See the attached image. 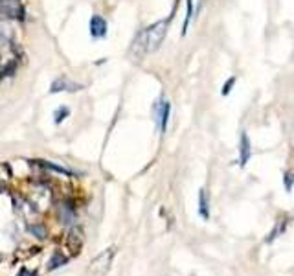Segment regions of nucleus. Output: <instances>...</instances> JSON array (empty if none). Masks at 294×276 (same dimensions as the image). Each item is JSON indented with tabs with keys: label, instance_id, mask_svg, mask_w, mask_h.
Here are the masks:
<instances>
[{
	"label": "nucleus",
	"instance_id": "12",
	"mask_svg": "<svg viewBox=\"0 0 294 276\" xmlns=\"http://www.w3.org/2000/svg\"><path fill=\"white\" fill-rule=\"evenodd\" d=\"M35 164L37 166L44 167V169H50V171H55V173H61V175H74L70 169H67V167L63 166H57V164H53V162H48V160H35Z\"/></svg>",
	"mask_w": 294,
	"mask_h": 276
},
{
	"label": "nucleus",
	"instance_id": "4",
	"mask_svg": "<svg viewBox=\"0 0 294 276\" xmlns=\"http://www.w3.org/2000/svg\"><path fill=\"white\" fill-rule=\"evenodd\" d=\"M65 243H67V249L72 252V254H79V251L83 249V243H85L83 230H81L79 226H72V228L68 230Z\"/></svg>",
	"mask_w": 294,
	"mask_h": 276
},
{
	"label": "nucleus",
	"instance_id": "19",
	"mask_svg": "<svg viewBox=\"0 0 294 276\" xmlns=\"http://www.w3.org/2000/svg\"><path fill=\"white\" fill-rule=\"evenodd\" d=\"M2 192H4V184L0 183V193H2Z\"/></svg>",
	"mask_w": 294,
	"mask_h": 276
},
{
	"label": "nucleus",
	"instance_id": "11",
	"mask_svg": "<svg viewBox=\"0 0 294 276\" xmlns=\"http://www.w3.org/2000/svg\"><path fill=\"white\" fill-rule=\"evenodd\" d=\"M199 216L202 219H210V202H208V195L204 188L199 192Z\"/></svg>",
	"mask_w": 294,
	"mask_h": 276
},
{
	"label": "nucleus",
	"instance_id": "2",
	"mask_svg": "<svg viewBox=\"0 0 294 276\" xmlns=\"http://www.w3.org/2000/svg\"><path fill=\"white\" fill-rule=\"evenodd\" d=\"M116 256V249L109 247L105 251L98 254L96 258L90 261V267H88V276H107L109 275L110 267H112V261Z\"/></svg>",
	"mask_w": 294,
	"mask_h": 276
},
{
	"label": "nucleus",
	"instance_id": "14",
	"mask_svg": "<svg viewBox=\"0 0 294 276\" xmlns=\"http://www.w3.org/2000/svg\"><path fill=\"white\" fill-rule=\"evenodd\" d=\"M30 232L35 236V238H41V239H44L46 238V226L42 225V223H37V225H32L30 226Z\"/></svg>",
	"mask_w": 294,
	"mask_h": 276
},
{
	"label": "nucleus",
	"instance_id": "7",
	"mask_svg": "<svg viewBox=\"0 0 294 276\" xmlns=\"http://www.w3.org/2000/svg\"><path fill=\"white\" fill-rule=\"evenodd\" d=\"M107 30H109L107 20L101 17V15H94V17L90 18V35H92L94 39L105 37V35H107Z\"/></svg>",
	"mask_w": 294,
	"mask_h": 276
},
{
	"label": "nucleus",
	"instance_id": "18",
	"mask_svg": "<svg viewBox=\"0 0 294 276\" xmlns=\"http://www.w3.org/2000/svg\"><path fill=\"white\" fill-rule=\"evenodd\" d=\"M18 276H35V273H30V271H26V269H20Z\"/></svg>",
	"mask_w": 294,
	"mask_h": 276
},
{
	"label": "nucleus",
	"instance_id": "3",
	"mask_svg": "<svg viewBox=\"0 0 294 276\" xmlns=\"http://www.w3.org/2000/svg\"><path fill=\"white\" fill-rule=\"evenodd\" d=\"M24 8L20 6L18 0H0V17L24 20Z\"/></svg>",
	"mask_w": 294,
	"mask_h": 276
},
{
	"label": "nucleus",
	"instance_id": "9",
	"mask_svg": "<svg viewBox=\"0 0 294 276\" xmlns=\"http://www.w3.org/2000/svg\"><path fill=\"white\" fill-rule=\"evenodd\" d=\"M239 164L241 166H246V162H248V159H250V153H252V149H250V140H248V136H246V133H241V142H239Z\"/></svg>",
	"mask_w": 294,
	"mask_h": 276
},
{
	"label": "nucleus",
	"instance_id": "6",
	"mask_svg": "<svg viewBox=\"0 0 294 276\" xmlns=\"http://www.w3.org/2000/svg\"><path fill=\"white\" fill-rule=\"evenodd\" d=\"M81 89H83V85L74 83V81H70V79H67V77H59V79H55V81L50 85L52 94H55V92H63V91L77 92V91H81Z\"/></svg>",
	"mask_w": 294,
	"mask_h": 276
},
{
	"label": "nucleus",
	"instance_id": "20",
	"mask_svg": "<svg viewBox=\"0 0 294 276\" xmlns=\"http://www.w3.org/2000/svg\"><path fill=\"white\" fill-rule=\"evenodd\" d=\"M0 261H2V256H0Z\"/></svg>",
	"mask_w": 294,
	"mask_h": 276
},
{
	"label": "nucleus",
	"instance_id": "5",
	"mask_svg": "<svg viewBox=\"0 0 294 276\" xmlns=\"http://www.w3.org/2000/svg\"><path fill=\"white\" fill-rule=\"evenodd\" d=\"M156 122H158L160 126V131L162 133H166V129H168V122H169V114H171V103L166 100H160L156 103Z\"/></svg>",
	"mask_w": 294,
	"mask_h": 276
},
{
	"label": "nucleus",
	"instance_id": "10",
	"mask_svg": "<svg viewBox=\"0 0 294 276\" xmlns=\"http://www.w3.org/2000/svg\"><path fill=\"white\" fill-rule=\"evenodd\" d=\"M68 263V256L67 254H63L61 251H55L53 254H52L50 261H48V271H55V269L63 267V265H67Z\"/></svg>",
	"mask_w": 294,
	"mask_h": 276
},
{
	"label": "nucleus",
	"instance_id": "15",
	"mask_svg": "<svg viewBox=\"0 0 294 276\" xmlns=\"http://www.w3.org/2000/svg\"><path fill=\"white\" fill-rule=\"evenodd\" d=\"M70 116V109L68 107H59L57 110H55V124H63L65 122V118Z\"/></svg>",
	"mask_w": 294,
	"mask_h": 276
},
{
	"label": "nucleus",
	"instance_id": "17",
	"mask_svg": "<svg viewBox=\"0 0 294 276\" xmlns=\"http://www.w3.org/2000/svg\"><path fill=\"white\" fill-rule=\"evenodd\" d=\"M293 183H294V173H285V188L291 190L293 188Z\"/></svg>",
	"mask_w": 294,
	"mask_h": 276
},
{
	"label": "nucleus",
	"instance_id": "16",
	"mask_svg": "<svg viewBox=\"0 0 294 276\" xmlns=\"http://www.w3.org/2000/svg\"><path fill=\"white\" fill-rule=\"evenodd\" d=\"M234 83H235V77H230L226 83H225V89H223V94H225V96H226V94H230V91H232Z\"/></svg>",
	"mask_w": 294,
	"mask_h": 276
},
{
	"label": "nucleus",
	"instance_id": "8",
	"mask_svg": "<svg viewBox=\"0 0 294 276\" xmlns=\"http://www.w3.org/2000/svg\"><path fill=\"white\" fill-rule=\"evenodd\" d=\"M57 212H59V221L61 223H74L76 221V210L72 206V202H61L57 206Z\"/></svg>",
	"mask_w": 294,
	"mask_h": 276
},
{
	"label": "nucleus",
	"instance_id": "13",
	"mask_svg": "<svg viewBox=\"0 0 294 276\" xmlns=\"http://www.w3.org/2000/svg\"><path fill=\"white\" fill-rule=\"evenodd\" d=\"M13 39V30L6 20H0V42L2 44H11Z\"/></svg>",
	"mask_w": 294,
	"mask_h": 276
},
{
	"label": "nucleus",
	"instance_id": "1",
	"mask_svg": "<svg viewBox=\"0 0 294 276\" xmlns=\"http://www.w3.org/2000/svg\"><path fill=\"white\" fill-rule=\"evenodd\" d=\"M166 32H168V20H160L156 24L149 26L147 30H143L142 34L138 35L135 46H133V54L143 55V54H151V52L158 50L164 37H166Z\"/></svg>",
	"mask_w": 294,
	"mask_h": 276
}]
</instances>
